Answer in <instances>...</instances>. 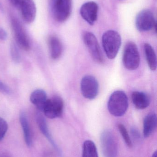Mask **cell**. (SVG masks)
<instances>
[{
	"label": "cell",
	"instance_id": "obj_1",
	"mask_svg": "<svg viewBox=\"0 0 157 157\" xmlns=\"http://www.w3.org/2000/svg\"><path fill=\"white\" fill-rule=\"evenodd\" d=\"M129 106L128 99L124 91L117 90L112 94L108 102L109 112L116 117L123 116Z\"/></svg>",
	"mask_w": 157,
	"mask_h": 157
},
{
	"label": "cell",
	"instance_id": "obj_2",
	"mask_svg": "<svg viewBox=\"0 0 157 157\" xmlns=\"http://www.w3.org/2000/svg\"><path fill=\"white\" fill-rule=\"evenodd\" d=\"M102 45L107 57L110 59L117 56L121 45V37L117 31L109 30L103 34Z\"/></svg>",
	"mask_w": 157,
	"mask_h": 157
},
{
	"label": "cell",
	"instance_id": "obj_3",
	"mask_svg": "<svg viewBox=\"0 0 157 157\" xmlns=\"http://www.w3.org/2000/svg\"><path fill=\"white\" fill-rule=\"evenodd\" d=\"M123 62L124 67L130 70L134 71L139 67L140 56L137 46L133 42H127L124 51Z\"/></svg>",
	"mask_w": 157,
	"mask_h": 157
},
{
	"label": "cell",
	"instance_id": "obj_4",
	"mask_svg": "<svg viewBox=\"0 0 157 157\" xmlns=\"http://www.w3.org/2000/svg\"><path fill=\"white\" fill-rule=\"evenodd\" d=\"M101 149L104 157H117L118 144L115 136L111 131L106 130L100 136Z\"/></svg>",
	"mask_w": 157,
	"mask_h": 157
},
{
	"label": "cell",
	"instance_id": "obj_5",
	"mask_svg": "<svg viewBox=\"0 0 157 157\" xmlns=\"http://www.w3.org/2000/svg\"><path fill=\"white\" fill-rule=\"evenodd\" d=\"M52 9L54 18L58 22H64L72 13V1L52 0Z\"/></svg>",
	"mask_w": 157,
	"mask_h": 157
},
{
	"label": "cell",
	"instance_id": "obj_6",
	"mask_svg": "<svg viewBox=\"0 0 157 157\" xmlns=\"http://www.w3.org/2000/svg\"><path fill=\"white\" fill-rule=\"evenodd\" d=\"M83 39L94 61L100 64L103 63L104 59L96 36L91 32L86 31L83 33Z\"/></svg>",
	"mask_w": 157,
	"mask_h": 157
},
{
	"label": "cell",
	"instance_id": "obj_7",
	"mask_svg": "<svg viewBox=\"0 0 157 157\" xmlns=\"http://www.w3.org/2000/svg\"><path fill=\"white\" fill-rule=\"evenodd\" d=\"M64 102L59 96L47 99L42 111L47 118L51 119L61 117L63 112Z\"/></svg>",
	"mask_w": 157,
	"mask_h": 157
},
{
	"label": "cell",
	"instance_id": "obj_8",
	"mask_svg": "<svg viewBox=\"0 0 157 157\" xmlns=\"http://www.w3.org/2000/svg\"><path fill=\"white\" fill-rule=\"evenodd\" d=\"M136 28L141 32L156 28V23L153 13L149 10H143L137 14L135 19Z\"/></svg>",
	"mask_w": 157,
	"mask_h": 157
},
{
	"label": "cell",
	"instance_id": "obj_9",
	"mask_svg": "<svg viewBox=\"0 0 157 157\" xmlns=\"http://www.w3.org/2000/svg\"><path fill=\"white\" fill-rule=\"evenodd\" d=\"M81 90L82 95L89 100L95 99L99 91V84L94 76L86 75L82 78L81 82Z\"/></svg>",
	"mask_w": 157,
	"mask_h": 157
},
{
	"label": "cell",
	"instance_id": "obj_10",
	"mask_svg": "<svg viewBox=\"0 0 157 157\" xmlns=\"http://www.w3.org/2000/svg\"><path fill=\"white\" fill-rule=\"evenodd\" d=\"M12 28L18 46L26 51L29 50L30 43L27 36L20 22L16 19L12 21Z\"/></svg>",
	"mask_w": 157,
	"mask_h": 157
},
{
	"label": "cell",
	"instance_id": "obj_11",
	"mask_svg": "<svg viewBox=\"0 0 157 157\" xmlns=\"http://www.w3.org/2000/svg\"><path fill=\"white\" fill-rule=\"evenodd\" d=\"M98 6L94 2H88L85 3L80 8L81 16L89 25H93L97 18Z\"/></svg>",
	"mask_w": 157,
	"mask_h": 157
},
{
	"label": "cell",
	"instance_id": "obj_12",
	"mask_svg": "<svg viewBox=\"0 0 157 157\" xmlns=\"http://www.w3.org/2000/svg\"><path fill=\"white\" fill-rule=\"evenodd\" d=\"M36 117L37 124L41 132L42 133V134L46 137V138L48 139V141L51 144L56 150V152L59 154L60 155H61V150L58 147L57 144H56L55 141L53 140V138L49 130L45 118H44L43 115L39 112H38L36 113Z\"/></svg>",
	"mask_w": 157,
	"mask_h": 157
},
{
	"label": "cell",
	"instance_id": "obj_13",
	"mask_svg": "<svg viewBox=\"0 0 157 157\" xmlns=\"http://www.w3.org/2000/svg\"><path fill=\"white\" fill-rule=\"evenodd\" d=\"M24 21L31 23L35 20L36 16V6L33 0H23L19 7Z\"/></svg>",
	"mask_w": 157,
	"mask_h": 157
},
{
	"label": "cell",
	"instance_id": "obj_14",
	"mask_svg": "<svg viewBox=\"0 0 157 157\" xmlns=\"http://www.w3.org/2000/svg\"><path fill=\"white\" fill-rule=\"evenodd\" d=\"M133 103L139 109H143L148 107L150 104V98L145 92L134 91L131 96Z\"/></svg>",
	"mask_w": 157,
	"mask_h": 157
},
{
	"label": "cell",
	"instance_id": "obj_15",
	"mask_svg": "<svg viewBox=\"0 0 157 157\" xmlns=\"http://www.w3.org/2000/svg\"><path fill=\"white\" fill-rule=\"evenodd\" d=\"M19 121L24 133L25 143L28 147L32 145V136L31 130L27 117L24 111H21L19 114Z\"/></svg>",
	"mask_w": 157,
	"mask_h": 157
},
{
	"label": "cell",
	"instance_id": "obj_16",
	"mask_svg": "<svg viewBox=\"0 0 157 157\" xmlns=\"http://www.w3.org/2000/svg\"><path fill=\"white\" fill-rule=\"evenodd\" d=\"M47 100L46 92L42 89H37L31 93L30 101L40 111L43 110Z\"/></svg>",
	"mask_w": 157,
	"mask_h": 157
},
{
	"label": "cell",
	"instance_id": "obj_17",
	"mask_svg": "<svg viewBox=\"0 0 157 157\" xmlns=\"http://www.w3.org/2000/svg\"><path fill=\"white\" fill-rule=\"evenodd\" d=\"M156 114L154 113L147 114L143 122V135L145 138L150 136L157 127Z\"/></svg>",
	"mask_w": 157,
	"mask_h": 157
},
{
	"label": "cell",
	"instance_id": "obj_18",
	"mask_svg": "<svg viewBox=\"0 0 157 157\" xmlns=\"http://www.w3.org/2000/svg\"><path fill=\"white\" fill-rule=\"evenodd\" d=\"M49 47L51 57L53 59H57L61 57L62 52V45L57 37L52 36L49 39Z\"/></svg>",
	"mask_w": 157,
	"mask_h": 157
},
{
	"label": "cell",
	"instance_id": "obj_19",
	"mask_svg": "<svg viewBox=\"0 0 157 157\" xmlns=\"http://www.w3.org/2000/svg\"><path fill=\"white\" fill-rule=\"evenodd\" d=\"M145 53L149 68L152 71H155L157 68V59L155 52L153 47L148 43L144 46Z\"/></svg>",
	"mask_w": 157,
	"mask_h": 157
},
{
	"label": "cell",
	"instance_id": "obj_20",
	"mask_svg": "<svg viewBox=\"0 0 157 157\" xmlns=\"http://www.w3.org/2000/svg\"><path fill=\"white\" fill-rule=\"evenodd\" d=\"M82 157H99L96 144L91 140L84 142Z\"/></svg>",
	"mask_w": 157,
	"mask_h": 157
},
{
	"label": "cell",
	"instance_id": "obj_21",
	"mask_svg": "<svg viewBox=\"0 0 157 157\" xmlns=\"http://www.w3.org/2000/svg\"><path fill=\"white\" fill-rule=\"evenodd\" d=\"M118 128H119V131L121 134L127 146L130 147H132V144L131 140V137H130L125 126L123 124H120L118 125Z\"/></svg>",
	"mask_w": 157,
	"mask_h": 157
},
{
	"label": "cell",
	"instance_id": "obj_22",
	"mask_svg": "<svg viewBox=\"0 0 157 157\" xmlns=\"http://www.w3.org/2000/svg\"><path fill=\"white\" fill-rule=\"evenodd\" d=\"M10 52H11V57L12 59L16 63H18L21 60V56L20 52L18 50V48L15 44H12L10 48Z\"/></svg>",
	"mask_w": 157,
	"mask_h": 157
},
{
	"label": "cell",
	"instance_id": "obj_23",
	"mask_svg": "<svg viewBox=\"0 0 157 157\" xmlns=\"http://www.w3.org/2000/svg\"><path fill=\"white\" fill-rule=\"evenodd\" d=\"M8 130V124L6 121L0 117V142L2 140Z\"/></svg>",
	"mask_w": 157,
	"mask_h": 157
},
{
	"label": "cell",
	"instance_id": "obj_24",
	"mask_svg": "<svg viewBox=\"0 0 157 157\" xmlns=\"http://www.w3.org/2000/svg\"><path fill=\"white\" fill-rule=\"evenodd\" d=\"M0 91L6 94H10L11 93L10 88L1 81H0Z\"/></svg>",
	"mask_w": 157,
	"mask_h": 157
},
{
	"label": "cell",
	"instance_id": "obj_25",
	"mask_svg": "<svg viewBox=\"0 0 157 157\" xmlns=\"http://www.w3.org/2000/svg\"><path fill=\"white\" fill-rule=\"evenodd\" d=\"M7 38V34L5 30H4L2 28H0V40H4Z\"/></svg>",
	"mask_w": 157,
	"mask_h": 157
},
{
	"label": "cell",
	"instance_id": "obj_26",
	"mask_svg": "<svg viewBox=\"0 0 157 157\" xmlns=\"http://www.w3.org/2000/svg\"><path fill=\"white\" fill-rule=\"evenodd\" d=\"M9 1L14 6L16 7L19 8V6H20L23 0H9Z\"/></svg>",
	"mask_w": 157,
	"mask_h": 157
},
{
	"label": "cell",
	"instance_id": "obj_27",
	"mask_svg": "<svg viewBox=\"0 0 157 157\" xmlns=\"http://www.w3.org/2000/svg\"><path fill=\"white\" fill-rule=\"evenodd\" d=\"M1 157H11V156L8 154L4 153V154H3L2 155Z\"/></svg>",
	"mask_w": 157,
	"mask_h": 157
},
{
	"label": "cell",
	"instance_id": "obj_28",
	"mask_svg": "<svg viewBox=\"0 0 157 157\" xmlns=\"http://www.w3.org/2000/svg\"><path fill=\"white\" fill-rule=\"evenodd\" d=\"M157 151H156L155 153L153 154V155H152V157H157Z\"/></svg>",
	"mask_w": 157,
	"mask_h": 157
}]
</instances>
